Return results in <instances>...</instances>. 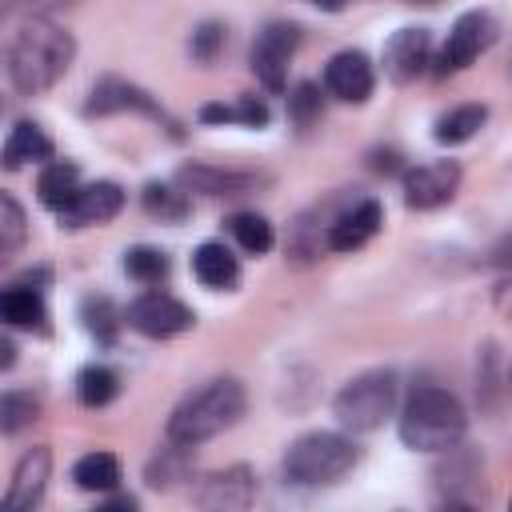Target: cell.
Wrapping results in <instances>:
<instances>
[{
    "instance_id": "e575fe53",
    "label": "cell",
    "mask_w": 512,
    "mask_h": 512,
    "mask_svg": "<svg viewBox=\"0 0 512 512\" xmlns=\"http://www.w3.org/2000/svg\"><path fill=\"white\" fill-rule=\"evenodd\" d=\"M372 168H376V172H396V152L376 156V160H372Z\"/></svg>"
},
{
    "instance_id": "6da1fadb",
    "label": "cell",
    "mask_w": 512,
    "mask_h": 512,
    "mask_svg": "<svg viewBox=\"0 0 512 512\" xmlns=\"http://www.w3.org/2000/svg\"><path fill=\"white\" fill-rule=\"evenodd\" d=\"M72 56H76L72 36L60 24H52L44 16H32L8 40V80L20 96H36L68 72Z\"/></svg>"
},
{
    "instance_id": "277c9868",
    "label": "cell",
    "mask_w": 512,
    "mask_h": 512,
    "mask_svg": "<svg viewBox=\"0 0 512 512\" xmlns=\"http://www.w3.org/2000/svg\"><path fill=\"white\" fill-rule=\"evenodd\" d=\"M356 464V444L340 432H308L284 452V476L292 484H332Z\"/></svg>"
},
{
    "instance_id": "836d02e7",
    "label": "cell",
    "mask_w": 512,
    "mask_h": 512,
    "mask_svg": "<svg viewBox=\"0 0 512 512\" xmlns=\"http://www.w3.org/2000/svg\"><path fill=\"white\" fill-rule=\"evenodd\" d=\"M56 4H72V0H8L4 8L8 12H16V8H28L32 12V8H56Z\"/></svg>"
},
{
    "instance_id": "9c48e42d",
    "label": "cell",
    "mask_w": 512,
    "mask_h": 512,
    "mask_svg": "<svg viewBox=\"0 0 512 512\" xmlns=\"http://www.w3.org/2000/svg\"><path fill=\"white\" fill-rule=\"evenodd\" d=\"M460 188V164L456 160H432V164H420L412 172H404V204L408 208H440L456 196Z\"/></svg>"
},
{
    "instance_id": "603a6c76",
    "label": "cell",
    "mask_w": 512,
    "mask_h": 512,
    "mask_svg": "<svg viewBox=\"0 0 512 512\" xmlns=\"http://www.w3.org/2000/svg\"><path fill=\"white\" fill-rule=\"evenodd\" d=\"M72 480L84 492H112L120 484V460L112 452H88V456L76 460Z\"/></svg>"
},
{
    "instance_id": "484cf974",
    "label": "cell",
    "mask_w": 512,
    "mask_h": 512,
    "mask_svg": "<svg viewBox=\"0 0 512 512\" xmlns=\"http://www.w3.org/2000/svg\"><path fill=\"white\" fill-rule=\"evenodd\" d=\"M228 232L236 236V244L244 248V252H268L272 248V224L264 220V216H256V212H236L232 220H228Z\"/></svg>"
},
{
    "instance_id": "44dd1931",
    "label": "cell",
    "mask_w": 512,
    "mask_h": 512,
    "mask_svg": "<svg viewBox=\"0 0 512 512\" xmlns=\"http://www.w3.org/2000/svg\"><path fill=\"white\" fill-rule=\"evenodd\" d=\"M76 180H80L76 164H68V160H52V164H44V172H40V180H36L40 204L52 208V212H60V208L76 196V188H80Z\"/></svg>"
},
{
    "instance_id": "ac0fdd59",
    "label": "cell",
    "mask_w": 512,
    "mask_h": 512,
    "mask_svg": "<svg viewBox=\"0 0 512 512\" xmlns=\"http://www.w3.org/2000/svg\"><path fill=\"white\" fill-rule=\"evenodd\" d=\"M192 272H196V280H200L204 288H232V284L240 280L236 256H232L224 244H216V240H208V244H200V248L192 252Z\"/></svg>"
},
{
    "instance_id": "7c38bea8",
    "label": "cell",
    "mask_w": 512,
    "mask_h": 512,
    "mask_svg": "<svg viewBox=\"0 0 512 512\" xmlns=\"http://www.w3.org/2000/svg\"><path fill=\"white\" fill-rule=\"evenodd\" d=\"M252 496H256V484H252V472L244 464L204 476V484L192 492V500L200 508H212V512H240L252 504Z\"/></svg>"
},
{
    "instance_id": "3957f363",
    "label": "cell",
    "mask_w": 512,
    "mask_h": 512,
    "mask_svg": "<svg viewBox=\"0 0 512 512\" xmlns=\"http://www.w3.org/2000/svg\"><path fill=\"white\" fill-rule=\"evenodd\" d=\"M464 404L444 388H416L400 412V440L416 452H448L464 436Z\"/></svg>"
},
{
    "instance_id": "4dcf8cb0",
    "label": "cell",
    "mask_w": 512,
    "mask_h": 512,
    "mask_svg": "<svg viewBox=\"0 0 512 512\" xmlns=\"http://www.w3.org/2000/svg\"><path fill=\"white\" fill-rule=\"evenodd\" d=\"M24 244V212L20 204L4 192L0 196V256H12Z\"/></svg>"
},
{
    "instance_id": "8fae6325",
    "label": "cell",
    "mask_w": 512,
    "mask_h": 512,
    "mask_svg": "<svg viewBox=\"0 0 512 512\" xmlns=\"http://www.w3.org/2000/svg\"><path fill=\"white\" fill-rule=\"evenodd\" d=\"M88 112H96V116H112V112H140V116H152V120H160V124H172V120H168V112H164V108H160L144 88H136V84L120 80V76H104V80L92 88Z\"/></svg>"
},
{
    "instance_id": "83f0119b",
    "label": "cell",
    "mask_w": 512,
    "mask_h": 512,
    "mask_svg": "<svg viewBox=\"0 0 512 512\" xmlns=\"http://www.w3.org/2000/svg\"><path fill=\"white\" fill-rule=\"evenodd\" d=\"M84 328H88L100 344H112V340H116L120 316H116V308H112L108 296H88V300H84Z\"/></svg>"
},
{
    "instance_id": "f1b7e54d",
    "label": "cell",
    "mask_w": 512,
    "mask_h": 512,
    "mask_svg": "<svg viewBox=\"0 0 512 512\" xmlns=\"http://www.w3.org/2000/svg\"><path fill=\"white\" fill-rule=\"evenodd\" d=\"M36 412H40V404L28 392H4V400H0V428L8 436H16L20 428H28L36 420Z\"/></svg>"
},
{
    "instance_id": "4fadbf2b",
    "label": "cell",
    "mask_w": 512,
    "mask_h": 512,
    "mask_svg": "<svg viewBox=\"0 0 512 512\" xmlns=\"http://www.w3.org/2000/svg\"><path fill=\"white\" fill-rule=\"evenodd\" d=\"M324 88L336 96V100H348V104H364L376 88V72L368 64L364 52H336L324 68Z\"/></svg>"
},
{
    "instance_id": "f546056e",
    "label": "cell",
    "mask_w": 512,
    "mask_h": 512,
    "mask_svg": "<svg viewBox=\"0 0 512 512\" xmlns=\"http://www.w3.org/2000/svg\"><path fill=\"white\" fill-rule=\"evenodd\" d=\"M144 208H148L152 216H160V220H184L188 200H184V192H176V188H168V184H148V188H144Z\"/></svg>"
},
{
    "instance_id": "ffe728a7",
    "label": "cell",
    "mask_w": 512,
    "mask_h": 512,
    "mask_svg": "<svg viewBox=\"0 0 512 512\" xmlns=\"http://www.w3.org/2000/svg\"><path fill=\"white\" fill-rule=\"evenodd\" d=\"M0 316H4L12 328H44L48 308H44V300H40V288H28L24 280L12 284V288H4V296H0Z\"/></svg>"
},
{
    "instance_id": "5bb4252c",
    "label": "cell",
    "mask_w": 512,
    "mask_h": 512,
    "mask_svg": "<svg viewBox=\"0 0 512 512\" xmlns=\"http://www.w3.org/2000/svg\"><path fill=\"white\" fill-rule=\"evenodd\" d=\"M428 28H396L384 44V72L396 84H412L428 64Z\"/></svg>"
},
{
    "instance_id": "9a60e30c",
    "label": "cell",
    "mask_w": 512,
    "mask_h": 512,
    "mask_svg": "<svg viewBox=\"0 0 512 512\" xmlns=\"http://www.w3.org/2000/svg\"><path fill=\"white\" fill-rule=\"evenodd\" d=\"M48 472H52V452L48 448H32L20 456L16 472H12V484H8V496H4V508L12 512H28L40 504L44 488H48Z\"/></svg>"
},
{
    "instance_id": "d6986e66",
    "label": "cell",
    "mask_w": 512,
    "mask_h": 512,
    "mask_svg": "<svg viewBox=\"0 0 512 512\" xmlns=\"http://www.w3.org/2000/svg\"><path fill=\"white\" fill-rule=\"evenodd\" d=\"M28 160H52V140L44 136L40 124L20 120L4 140V168H20Z\"/></svg>"
},
{
    "instance_id": "cb8c5ba5",
    "label": "cell",
    "mask_w": 512,
    "mask_h": 512,
    "mask_svg": "<svg viewBox=\"0 0 512 512\" xmlns=\"http://www.w3.org/2000/svg\"><path fill=\"white\" fill-rule=\"evenodd\" d=\"M200 120L208 124H248V128H264L268 124V104L256 96H240L236 104H204Z\"/></svg>"
},
{
    "instance_id": "30bf717a",
    "label": "cell",
    "mask_w": 512,
    "mask_h": 512,
    "mask_svg": "<svg viewBox=\"0 0 512 512\" xmlns=\"http://www.w3.org/2000/svg\"><path fill=\"white\" fill-rule=\"evenodd\" d=\"M120 208H124V192H120V184H112V180H96V184L76 188V196H72L56 216H60L64 228H88V224H104V220H112Z\"/></svg>"
},
{
    "instance_id": "52a82bcc",
    "label": "cell",
    "mask_w": 512,
    "mask_h": 512,
    "mask_svg": "<svg viewBox=\"0 0 512 512\" xmlns=\"http://www.w3.org/2000/svg\"><path fill=\"white\" fill-rule=\"evenodd\" d=\"M492 36H496V28H492V16H488V12H464V16L452 24V32H448V40H444V48H440L436 76H448V72L468 68V64L492 44Z\"/></svg>"
},
{
    "instance_id": "5b68a950",
    "label": "cell",
    "mask_w": 512,
    "mask_h": 512,
    "mask_svg": "<svg viewBox=\"0 0 512 512\" xmlns=\"http://www.w3.org/2000/svg\"><path fill=\"white\" fill-rule=\"evenodd\" d=\"M392 408H396V376L380 368L348 380L332 400L336 420L352 432H376L392 416Z\"/></svg>"
},
{
    "instance_id": "ba28073f",
    "label": "cell",
    "mask_w": 512,
    "mask_h": 512,
    "mask_svg": "<svg viewBox=\"0 0 512 512\" xmlns=\"http://www.w3.org/2000/svg\"><path fill=\"white\" fill-rule=\"evenodd\" d=\"M136 332H144V336H152V340H164V336H176V332H184V328H192V308L188 304H180L176 296H168V292H144L140 300H132L128 304V316H124Z\"/></svg>"
},
{
    "instance_id": "d4e9b609",
    "label": "cell",
    "mask_w": 512,
    "mask_h": 512,
    "mask_svg": "<svg viewBox=\"0 0 512 512\" xmlns=\"http://www.w3.org/2000/svg\"><path fill=\"white\" fill-rule=\"evenodd\" d=\"M116 388H120V380H116V372L104 368V364H88V368L76 376V396H80L84 408H104V404L116 396Z\"/></svg>"
},
{
    "instance_id": "7402d4cb",
    "label": "cell",
    "mask_w": 512,
    "mask_h": 512,
    "mask_svg": "<svg viewBox=\"0 0 512 512\" xmlns=\"http://www.w3.org/2000/svg\"><path fill=\"white\" fill-rule=\"evenodd\" d=\"M484 120H488L484 104H460V108H452V112H444L436 120L432 136H436V144H464L484 128Z\"/></svg>"
},
{
    "instance_id": "2e32d148",
    "label": "cell",
    "mask_w": 512,
    "mask_h": 512,
    "mask_svg": "<svg viewBox=\"0 0 512 512\" xmlns=\"http://www.w3.org/2000/svg\"><path fill=\"white\" fill-rule=\"evenodd\" d=\"M380 224H384L380 204H376V200H364V204L340 212V216L328 224V248H332V252H352V248L368 244V240L380 232Z\"/></svg>"
},
{
    "instance_id": "4316f807",
    "label": "cell",
    "mask_w": 512,
    "mask_h": 512,
    "mask_svg": "<svg viewBox=\"0 0 512 512\" xmlns=\"http://www.w3.org/2000/svg\"><path fill=\"white\" fill-rule=\"evenodd\" d=\"M124 272L132 276V280H140V284H160L164 276H168V256L160 252V248H128L124 252Z\"/></svg>"
},
{
    "instance_id": "e0dca14e",
    "label": "cell",
    "mask_w": 512,
    "mask_h": 512,
    "mask_svg": "<svg viewBox=\"0 0 512 512\" xmlns=\"http://www.w3.org/2000/svg\"><path fill=\"white\" fill-rule=\"evenodd\" d=\"M176 180L188 192H204V196H248L260 184V176H252V172H224L212 164H184L176 172Z\"/></svg>"
},
{
    "instance_id": "74e56055",
    "label": "cell",
    "mask_w": 512,
    "mask_h": 512,
    "mask_svg": "<svg viewBox=\"0 0 512 512\" xmlns=\"http://www.w3.org/2000/svg\"><path fill=\"white\" fill-rule=\"evenodd\" d=\"M508 304H512V300H508Z\"/></svg>"
},
{
    "instance_id": "7a4b0ae2",
    "label": "cell",
    "mask_w": 512,
    "mask_h": 512,
    "mask_svg": "<svg viewBox=\"0 0 512 512\" xmlns=\"http://www.w3.org/2000/svg\"><path fill=\"white\" fill-rule=\"evenodd\" d=\"M244 416V384L232 376L208 380L200 392H192L172 416H168V444L196 448L224 428H232Z\"/></svg>"
},
{
    "instance_id": "d6a6232c",
    "label": "cell",
    "mask_w": 512,
    "mask_h": 512,
    "mask_svg": "<svg viewBox=\"0 0 512 512\" xmlns=\"http://www.w3.org/2000/svg\"><path fill=\"white\" fill-rule=\"evenodd\" d=\"M220 48H224V28H220V24H204L200 32H192V56H196L200 64L216 60Z\"/></svg>"
},
{
    "instance_id": "1f68e13d",
    "label": "cell",
    "mask_w": 512,
    "mask_h": 512,
    "mask_svg": "<svg viewBox=\"0 0 512 512\" xmlns=\"http://www.w3.org/2000/svg\"><path fill=\"white\" fill-rule=\"evenodd\" d=\"M288 112H292L296 124L308 128V124L320 116V88H316V84H300V88L288 96Z\"/></svg>"
},
{
    "instance_id": "8992f818",
    "label": "cell",
    "mask_w": 512,
    "mask_h": 512,
    "mask_svg": "<svg viewBox=\"0 0 512 512\" xmlns=\"http://www.w3.org/2000/svg\"><path fill=\"white\" fill-rule=\"evenodd\" d=\"M300 44V28L296 24H284V20H272L256 40H252V72L256 80L268 88V92H284V80H288V60Z\"/></svg>"
},
{
    "instance_id": "d590c367",
    "label": "cell",
    "mask_w": 512,
    "mask_h": 512,
    "mask_svg": "<svg viewBox=\"0 0 512 512\" xmlns=\"http://www.w3.org/2000/svg\"><path fill=\"white\" fill-rule=\"evenodd\" d=\"M12 360H16V348H12V340L4 336V340H0V364H4V368H12Z\"/></svg>"
},
{
    "instance_id": "8d00e7d4",
    "label": "cell",
    "mask_w": 512,
    "mask_h": 512,
    "mask_svg": "<svg viewBox=\"0 0 512 512\" xmlns=\"http://www.w3.org/2000/svg\"><path fill=\"white\" fill-rule=\"evenodd\" d=\"M312 4H316V8H324V12H340L348 0H312Z\"/></svg>"
}]
</instances>
